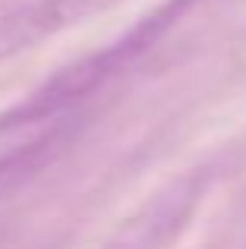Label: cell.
Segmentation results:
<instances>
[{
	"label": "cell",
	"instance_id": "6da1fadb",
	"mask_svg": "<svg viewBox=\"0 0 246 249\" xmlns=\"http://www.w3.org/2000/svg\"><path fill=\"white\" fill-rule=\"evenodd\" d=\"M196 3L199 0H167L155 13H148L142 22H136L126 35H120L114 44H107V48H101L95 54L63 67L60 73H54L44 85H38L29 98L13 104L0 117V133L19 129V126H32V123L51 120V117H60L67 110H73L76 104L98 95L114 79H120L133 63H139L180 22V16L190 13Z\"/></svg>",
	"mask_w": 246,
	"mask_h": 249
},
{
	"label": "cell",
	"instance_id": "7a4b0ae2",
	"mask_svg": "<svg viewBox=\"0 0 246 249\" xmlns=\"http://www.w3.org/2000/svg\"><path fill=\"white\" fill-rule=\"evenodd\" d=\"M211 174L205 167L183 170L167 186H161L133 218L105 243V249H167L193 224L205 199Z\"/></svg>",
	"mask_w": 246,
	"mask_h": 249
},
{
	"label": "cell",
	"instance_id": "3957f363",
	"mask_svg": "<svg viewBox=\"0 0 246 249\" xmlns=\"http://www.w3.org/2000/svg\"><path fill=\"white\" fill-rule=\"evenodd\" d=\"M117 0H29L0 13V63L41 41L60 35L70 25L107 10Z\"/></svg>",
	"mask_w": 246,
	"mask_h": 249
}]
</instances>
